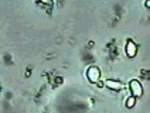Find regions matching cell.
<instances>
[{"label":"cell","instance_id":"6da1fadb","mask_svg":"<svg viewBox=\"0 0 150 113\" xmlns=\"http://www.w3.org/2000/svg\"><path fill=\"white\" fill-rule=\"evenodd\" d=\"M129 88H130V92H132V96L140 97L143 95V88H142V85H140V82L139 81H136V79L130 81Z\"/></svg>","mask_w":150,"mask_h":113},{"label":"cell","instance_id":"7a4b0ae2","mask_svg":"<svg viewBox=\"0 0 150 113\" xmlns=\"http://www.w3.org/2000/svg\"><path fill=\"white\" fill-rule=\"evenodd\" d=\"M86 76H88V79L91 82H93V83L99 82V78H100L99 69H98L96 66H91V68L86 71Z\"/></svg>","mask_w":150,"mask_h":113},{"label":"cell","instance_id":"3957f363","mask_svg":"<svg viewBox=\"0 0 150 113\" xmlns=\"http://www.w3.org/2000/svg\"><path fill=\"white\" fill-rule=\"evenodd\" d=\"M136 52H137L136 44H134L133 41H127V44H126V54H127L129 56H134L136 55Z\"/></svg>","mask_w":150,"mask_h":113},{"label":"cell","instance_id":"277c9868","mask_svg":"<svg viewBox=\"0 0 150 113\" xmlns=\"http://www.w3.org/2000/svg\"><path fill=\"white\" fill-rule=\"evenodd\" d=\"M105 85L108 86L109 89H112V90H119V89H122L123 88V85L120 83V82H117V81H112V79H109V81L105 82Z\"/></svg>","mask_w":150,"mask_h":113},{"label":"cell","instance_id":"5b68a950","mask_svg":"<svg viewBox=\"0 0 150 113\" xmlns=\"http://www.w3.org/2000/svg\"><path fill=\"white\" fill-rule=\"evenodd\" d=\"M134 103H136V97L130 96L129 99H127V102H126V106H127V107H133Z\"/></svg>","mask_w":150,"mask_h":113},{"label":"cell","instance_id":"8992f818","mask_svg":"<svg viewBox=\"0 0 150 113\" xmlns=\"http://www.w3.org/2000/svg\"><path fill=\"white\" fill-rule=\"evenodd\" d=\"M146 6H147V7H150V0H149V1H146Z\"/></svg>","mask_w":150,"mask_h":113}]
</instances>
